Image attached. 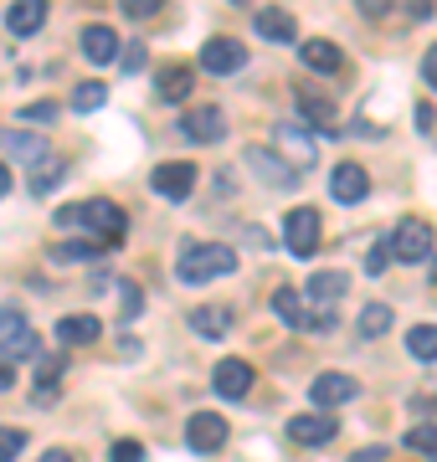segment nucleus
<instances>
[{"mask_svg": "<svg viewBox=\"0 0 437 462\" xmlns=\"http://www.w3.org/2000/svg\"><path fill=\"white\" fill-rule=\"evenodd\" d=\"M185 442L196 447V452H221L227 447V421L217 411H196L185 421Z\"/></svg>", "mask_w": 437, "mask_h": 462, "instance_id": "obj_11", "label": "nucleus"}, {"mask_svg": "<svg viewBox=\"0 0 437 462\" xmlns=\"http://www.w3.org/2000/svg\"><path fill=\"white\" fill-rule=\"evenodd\" d=\"M345 273H314V278H309V298H314V303H335V298H345Z\"/></svg>", "mask_w": 437, "mask_h": 462, "instance_id": "obj_25", "label": "nucleus"}, {"mask_svg": "<svg viewBox=\"0 0 437 462\" xmlns=\"http://www.w3.org/2000/svg\"><path fill=\"white\" fill-rule=\"evenodd\" d=\"M335 431H339V421L330 411H309V416H293L288 421V442L320 447V442H335Z\"/></svg>", "mask_w": 437, "mask_h": 462, "instance_id": "obj_9", "label": "nucleus"}, {"mask_svg": "<svg viewBox=\"0 0 437 462\" xmlns=\"http://www.w3.org/2000/svg\"><path fill=\"white\" fill-rule=\"evenodd\" d=\"M237 5H242V0H237Z\"/></svg>", "mask_w": 437, "mask_h": 462, "instance_id": "obj_45", "label": "nucleus"}, {"mask_svg": "<svg viewBox=\"0 0 437 462\" xmlns=\"http://www.w3.org/2000/svg\"><path fill=\"white\" fill-rule=\"evenodd\" d=\"M432 226L422 221V216H406V221H396V231H391V257H402V263H422V257H432Z\"/></svg>", "mask_w": 437, "mask_h": 462, "instance_id": "obj_3", "label": "nucleus"}, {"mask_svg": "<svg viewBox=\"0 0 437 462\" xmlns=\"http://www.w3.org/2000/svg\"><path fill=\"white\" fill-rule=\"evenodd\" d=\"M360 396V380L355 375H339V370H330V375H320L314 385H309V401L320 406V411H330V406H345V401Z\"/></svg>", "mask_w": 437, "mask_h": 462, "instance_id": "obj_8", "label": "nucleus"}, {"mask_svg": "<svg viewBox=\"0 0 437 462\" xmlns=\"http://www.w3.org/2000/svg\"><path fill=\"white\" fill-rule=\"evenodd\" d=\"M273 314L284 319V324H293V329H303V298H299V288H278V293H273Z\"/></svg>", "mask_w": 437, "mask_h": 462, "instance_id": "obj_24", "label": "nucleus"}, {"mask_svg": "<svg viewBox=\"0 0 437 462\" xmlns=\"http://www.w3.org/2000/svg\"><path fill=\"white\" fill-rule=\"evenodd\" d=\"M232 267H237L232 247H221V242H196V247L181 252L175 273H181V282H211V278H221V273H232Z\"/></svg>", "mask_w": 437, "mask_h": 462, "instance_id": "obj_2", "label": "nucleus"}, {"mask_svg": "<svg viewBox=\"0 0 437 462\" xmlns=\"http://www.w3.org/2000/svg\"><path fill=\"white\" fill-rule=\"evenodd\" d=\"M273 139H278V144L293 154V165H309V160H314V144H309L299 129H288V124H284V129H273Z\"/></svg>", "mask_w": 437, "mask_h": 462, "instance_id": "obj_27", "label": "nucleus"}, {"mask_svg": "<svg viewBox=\"0 0 437 462\" xmlns=\"http://www.w3.org/2000/svg\"><path fill=\"white\" fill-rule=\"evenodd\" d=\"M320 236H324L320 211H309V206L288 211V221H284V242H288V252H293V257H314V252H320Z\"/></svg>", "mask_w": 437, "mask_h": 462, "instance_id": "obj_4", "label": "nucleus"}, {"mask_svg": "<svg viewBox=\"0 0 437 462\" xmlns=\"http://www.w3.org/2000/svg\"><path fill=\"white\" fill-rule=\"evenodd\" d=\"M422 78H427V88H437V47H427V57H422Z\"/></svg>", "mask_w": 437, "mask_h": 462, "instance_id": "obj_38", "label": "nucleus"}, {"mask_svg": "<svg viewBox=\"0 0 437 462\" xmlns=\"http://www.w3.org/2000/svg\"><path fill=\"white\" fill-rule=\"evenodd\" d=\"M0 349H5V355H16V360L36 355L32 324H26V314H21V309H11V303H0Z\"/></svg>", "mask_w": 437, "mask_h": 462, "instance_id": "obj_6", "label": "nucleus"}, {"mask_svg": "<svg viewBox=\"0 0 437 462\" xmlns=\"http://www.w3.org/2000/svg\"><path fill=\"white\" fill-rule=\"evenodd\" d=\"M191 190H196V165H191V160H170V165L154 170V196L185 200Z\"/></svg>", "mask_w": 437, "mask_h": 462, "instance_id": "obj_10", "label": "nucleus"}, {"mask_svg": "<svg viewBox=\"0 0 437 462\" xmlns=\"http://www.w3.org/2000/svg\"><path fill=\"white\" fill-rule=\"evenodd\" d=\"M62 175H68V160H57V154H51V160H42V165L32 170V180H26V185H32V196H47Z\"/></svg>", "mask_w": 437, "mask_h": 462, "instance_id": "obj_26", "label": "nucleus"}, {"mask_svg": "<svg viewBox=\"0 0 437 462\" xmlns=\"http://www.w3.org/2000/svg\"><path fill=\"white\" fill-rule=\"evenodd\" d=\"M118 293H124V319H135L139 314V288L135 282H118Z\"/></svg>", "mask_w": 437, "mask_h": 462, "instance_id": "obj_37", "label": "nucleus"}, {"mask_svg": "<svg viewBox=\"0 0 437 462\" xmlns=\"http://www.w3.org/2000/svg\"><path fill=\"white\" fill-rule=\"evenodd\" d=\"M191 88H196V72H191V67H165L160 83H154V98L160 103H185Z\"/></svg>", "mask_w": 437, "mask_h": 462, "instance_id": "obj_17", "label": "nucleus"}, {"mask_svg": "<svg viewBox=\"0 0 437 462\" xmlns=\"http://www.w3.org/2000/svg\"><path fill=\"white\" fill-rule=\"evenodd\" d=\"M406 349L417 360H437V324H417V329L406 334Z\"/></svg>", "mask_w": 437, "mask_h": 462, "instance_id": "obj_28", "label": "nucleus"}, {"mask_svg": "<svg viewBox=\"0 0 437 462\" xmlns=\"http://www.w3.org/2000/svg\"><path fill=\"white\" fill-rule=\"evenodd\" d=\"M201 67L211 72V78H232V72L247 67V47H242L237 36H211V42L201 47Z\"/></svg>", "mask_w": 437, "mask_h": 462, "instance_id": "obj_5", "label": "nucleus"}, {"mask_svg": "<svg viewBox=\"0 0 437 462\" xmlns=\"http://www.w3.org/2000/svg\"><path fill=\"white\" fill-rule=\"evenodd\" d=\"M165 0H124V16H135V21H150L154 11H160Z\"/></svg>", "mask_w": 437, "mask_h": 462, "instance_id": "obj_35", "label": "nucleus"}, {"mask_svg": "<svg viewBox=\"0 0 437 462\" xmlns=\"http://www.w3.org/2000/svg\"><path fill=\"white\" fill-rule=\"evenodd\" d=\"M247 165H253V170H257V175H263L268 185H284V190H288L293 180H299V175H293L288 165H278V160H273L268 149H247Z\"/></svg>", "mask_w": 437, "mask_h": 462, "instance_id": "obj_23", "label": "nucleus"}, {"mask_svg": "<svg viewBox=\"0 0 437 462\" xmlns=\"http://www.w3.org/2000/svg\"><path fill=\"white\" fill-rule=\"evenodd\" d=\"M103 98H108V88L93 83V78L72 88V108H78V114H93V108H103Z\"/></svg>", "mask_w": 437, "mask_h": 462, "instance_id": "obj_30", "label": "nucleus"}, {"mask_svg": "<svg viewBox=\"0 0 437 462\" xmlns=\"http://www.w3.org/2000/svg\"><path fill=\"white\" fill-rule=\"evenodd\" d=\"M257 36H268L273 47H288V42H299V21L288 16V11H278V5H268V11H257Z\"/></svg>", "mask_w": 437, "mask_h": 462, "instance_id": "obj_14", "label": "nucleus"}, {"mask_svg": "<svg viewBox=\"0 0 437 462\" xmlns=\"http://www.w3.org/2000/svg\"><path fill=\"white\" fill-rule=\"evenodd\" d=\"M360 5H366L370 16H386V11H391V0H360Z\"/></svg>", "mask_w": 437, "mask_h": 462, "instance_id": "obj_40", "label": "nucleus"}, {"mask_svg": "<svg viewBox=\"0 0 437 462\" xmlns=\"http://www.w3.org/2000/svg\"><path fill=\"white\" fill-rule=\"evenodd\" d=\"M181 134L196 139V144H217V139H227V118H221V108L206 103V108H191V114H185Z\"/></svg>", "mask_w": 437, "mask_h": 462, "instance_id": "obj_12", "label": "nucleus"}, {"mask_svg": "<svg viewBox=\"0 0 437 462\" xmlns=\"http://www.w3.org/2000/svg\"><path fill=\"white\" fill-rule=\"evenodd\" d=\"M5 190H11V170L0 165V196H5Z\"/></svg>", "mask_w": 437, "mask_h": 462, "instance_id": "obj_44", "label": "nucleus"}, {"mask_svg": "<svg viewBox=\"0 0 437 462\" xmlns=\"http://www.w3.org/2000/svg\"><path fill=\"white\" fill-rule=\"evenodd\" d=\"M83 57H88V62H114V57H118L114 26H98V21H93V26L83 32Z\"/></svg>", "mask_w": 437, "mask_h": 462, "instance_id": "obj_19", "label": "nucleus"}, {"mask_svg": "<svg viewBox=\"0 0 437 462\" xmlns=\"http://www.w3.org/2000/svg\"><path fill=\"white\" fill-rule=\"evenodd\" d=\"M211 385H217L221 401H242L247 391H253V365L247 360H221L217 375H211Z\"/></svg>", "mask_w": 437, "mask_h": 462, "instance_id": "obj_13", "label": "nucleus"}, {"mask_svg": "<svg viewBox=\"0 0 437 462\" xmlns=\"http://www.w3.org/2000/svg\"><path fill=\"white\" fill-rule=\"evenodd\" d=\"M21 447H26V431L21 427H0V462H16Z\"/></svg>", "mask_w": 437, "mask_h": 462, "instance_id": "obj_32", "label": "nucleus"}, {"mask_svg": "<svg viewBox=\"0 0 437 462\" xmlns=\"http://www.w3.org/2000/svg\"><path fill=\"white\" fill-rule=\"evenodd\" d=\"M57 114H62V108H57L51 98H42V103H26L16 118L26 124V129H32V124H36V129H47V124H57Z\"/></svg>", "mask_w": 437, "mask_h": 462, "instance_id": "obj_31", "label": "nucleus"}, {"mask_svg": "<svg viewBox=\"0 0 437 462\" xmlns=\"http://www.w3.org/2000/svg\"><path fill=\"white\" fill-rule=\"evenodd\" d=\"M330 196H335L339 206H360V200L370 196V175H366V165H355V160H339L335 175H330Z\"/></svg>", "mask_w": 437, "mask_h": 462, "instance_id": "obj_7", "label": "nucleus"}, {"mask_svg": "<svg viewBox=\"0 0 437 462\" xmlns=\"http://www.w3.org/2000/svg\"><path fill=\"white\" fill-rule=\"evenodd\" d=\"M293 98H299L303 124H309V129H335V103H330V98H320V93H314L309 83H299V88H293Z\"/></svg>", "mask_w": 437, "mask_h": 462, "instance_id": "obj_16", "label": "nucleus"}, {"mask_svg": "<svg viewBox=\"0 0 437 462\" xmlns=\"http://www.w3.org/2000/svg\"><path fill=\"white\" fill-rule=\"evenodd\" d=\"M98 334H103V324L93 314H68L57 324V339H62V345H93Z\"/></svg>", "mask_w": 437, "mask_h": 462, "instance_id": "obj_21", "label": "nucleus"}, {"mask_svg": "<svg viewBox=\"0 0 437 462\" xmlns=\"http://www.w3.org/2000/svg\"><path fill=\"white\" fill-rule=\"evenodd\" d=\"M108 462H144V447L124 437V442H114V447H108Z\"/></svg>", "mask_w": 437, "mask_h": 462, "instance_id": "obj_34", "label": "nucleus"}, {"mask_svg": "<svg viewBox=\"0 0 437 462\" xmlns=\"http://www.w3.org/2000/svg\"><path fill=\"white\" fill-rule=\"evenodd\" d=\"M11 385H16V370H11V365H0V391H11Z\"/></svg>", "mask_w": 437, "mask_h": 462, "instance_id": "obj_42", "label": "nucleus"}, {"mask_svg": "<svg viewBox=\"0 0 437 462\" xmlns=\"http://www.w3.org/2000/svg\"><path fill=\"white\" fill-rule=\"evenodd\" d=\"M299 57H303V67H309V72H339V67H345V57H339L335 42H303Z\"/></svg>", "mask_w": 437, "mask_h": 462, "instance_id": "obj_22", "label": "nucleus"}, {"mask_svg": "<svg viewBox=\"0 0 437 462\" xmlns=\"http://www.w3.org/2000/svg\"><path fill=\"white\" fill-rule=\"evenodd\" d=\"M386 457V447H370V452H355V462H381Z\"/></svg>", "mask_w": 437, "mask_h": 462, "instance_id": "obj_41", "label": "nucleus"}, {"mask_svg": "<svg viewBox=\"0 0 437 462\" xmlns=\"http://www.w3.org/2000/svg\"><path fill=\"white\" fill-rule=\"evenodd\" d=\"M0 154H16V160H26V165H42V160H51L47 154V144H42V139H36V134H0Z\"/></svg>", "mask_w": 437, "mask_h": 462, "instance_id": "obj_18", "label": "nucleus"}, {"mask_svg": "<svg viewBox=\"0 0 437 462\" xmlns=\"http://www.w3.org/2000/svg\"><path fill=\"white\" fill-rule=\"evenodd\" d=\"M191 329L201 334V339H221V334L232 329V309H221V303H206L191 314Z\"/></svg>", "mask_w": 437, "mask_h": 462, "instance_id": "obj_20", "label": "nucleus"}, {"mask_svg": "<svg viewBox=\"0 0 437 462\" xmlns=\"http://www.w3.org/2000/svg\"><path fill=\"white\" fill-rule=\"evenodd\" d=\"M42 462H72V452H62V447H51V452H42Z\"/></svg>", "mask_w": 437, "mask_h": 462, "instance_id": "obj_43", "label": "nucleus"}, {"mask_svg": "<svg viewBox=\"0 0 437 462\" xmlns=\"http://www.w3.org/2000/svg\"><path fill=\"white\" fill-rule=\"evenodd\" d=\"M386 329H391V309H386V303H370V309H360V334H366V339H381Z\"/></svg>", "mask_w": 437, "mask_h": 462, "instance_id": "obj_29", "label": "nucleus"}, {"mask_svg": "<svg viewBox=\"0 0 437 462\" xmlns=\"http://www.w3.org/2000/svg\"><path fill=\"white\" fill-rule=\"evenodd\" d=\"M57 226H93L103 236V242H114L124 236V226H129V216L118 211L114 200H83V206H62L57 211Z\"/></svg>", "mask_w": 437, "mask_h": 462, "instance_id": "obj_1", "label": "nucleus"}, {"mask_svg": "<svg viewBox=\"0 0 437 462\" xmlns=\"http://www.w3.org/2000/svg\"><path fill=\"white\" fill-rule=\"evenodd\" d=\"M5 26H11V36H36L47 26V0H16L5 11Z\"/></svg>", "mask_w": 437, "mask_h": 462, "instance_id": "obj_15", "label": "nucleus"}, {"mask_svg": "<svg viewBox=\"0 0 437 462\" xmlns=\"http://www.w3.org/2000/svg\"><path fill=\"white\" fill-rule=\"evenodd\" d=\"M402 447H412V452H437V427H412L402 437Z\"/></svg>", "mask_w": 437, "mask_h": 462, "instance_id": "obj_33", "label": "nucleus"}, {"mask_svg": "<svg viewBox=\"0 0 437 462\" xmlns=\"http://www.w3.org/2000/svg\"><path fill=\"white\" fill-rule=\"evenodd\" d=\"M386 263H391V242H386V247H370L366 273H370V278H381V273H386Z\"/></svg>", "mask_w": 437, "mask_h": 462, "instance_id": "obj_36", "label": "nucleus"}, {"mask_svg": "<svg viewBox=\"0 0 437 462\" xmlns=\"http://www.w3.org/2000/svg\"><path fill=\"white\" fill-rule=\"evenodd\" d=\"M139 67H144V47L135 42V47L124 51V72H139Z\"/></svg>", "mask_w": 437, "mask_h": 462, "instance_id": "obj_39", "label": "nucleus"}]
</instances>
